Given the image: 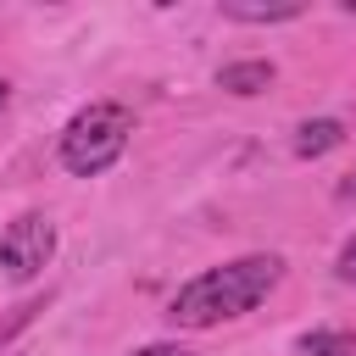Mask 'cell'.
Returning a JSON list of instances; mask_svg holds the SVG:
<instances>
[{
    "mask_svg": "<svg viewBox=\"0 0 356 356\" xmlns=\"http://www.w3.org/2000/svg\"><path fill=\"white\" fill-rule=\"evenodd\" d=\"M306 6L300 0H278V6H245V0H217V17L222 22H250V28H267V22H295Z\"/></svg>",
    "mask_w": 356,
    "mask_h": 356,
    "instance_id": "cell-6",
    "label": "cell"
},
{
    "mask_svg": "<svg viewBox=\"0 0 356 356\" xmlns=\"http://www.w3.org/2000/svg\"><path fill=\"white\" fill-rule=\"evenodd\" d=\"M273 78H278L273 61H228V67H217V89H228V95H239V100L273 89Z\"/></svg>",
    "mask_w": 356,
    "mask_h": 356,
    "instance_id": "cell-4",
    "label": "cell"
},
{
    "mask_svg": "<svg viewBox=\"0 0 356 356\" xmlns=\"http://www.w3.org/2000/svg\"><path fill=\"white\" fill-rule=\"evenodd\" d=\"M128 139H134V111L122 100H89L83 111L67 117V128L56 139V156L72 178H100L122 161Z\"/></svg>",
    "mask_w": 356,
    "mask_h": 356,
    "instance_id": "cell-2",
    "label": "cell"
},
{
    "mask_svg": "<svg viewBox=\"0 0 356 356\" xmlns=\"http://www.w3.org/2000/svg\"><path fill=\"white\" fill-rule=\"evenodd\" d=\"M345 145V122L339 117H306L300 128H295V156L300 161H317V156H328V150H339Z\"/></svg>",
    "mask_w": 356,
    "mask_h": 356,
    "instance_id": "cell-5",
    "label": "cell"
},
{
    "mask_svg": "<svg viewBox=\"0 0 356 356\" xmlns=\"http://www.w3.org/2000/svg\"><path fill=\"white\" fill-rule=\"evenodd\" d=\"M56 256V222L44 211H22L0 228V284H28Z\"/></svg>",
    "mask_w": 356,
    "mask_h": 356,
    "instance_id": "cell-3",
    "label": "cell"
},
{
    "mask_svg": "<svg viewBox=\"0 0 356 356\" xmlns=\"http://www.w3.org/2000/svg\"><path fill=\"white\" fill-rule=\"evenodd\" d=\"M44 300H50V295H44ZM44 300H28V306H17V312H11V317H6V323H0V339H6V334H11V328H22V323H28V317H33V312H44Z\"/></svg>",
    "mask_w": 356,
    "mask_h": 356,
    "instance_id": "cell-9",
    "label": "cell"
},
{
    "mask_svg": "<svg viewBox=\"0 0 356 356\" xmlns=\"http://www.w3.org/2000/svg\"><path fill=\"white\" fill-rule=\"evenodd\" d=\"M295 356H356V334L350 328H312L295 339Z\"/></svg>",
    "mask_w": 356,
    "mask_h": 356,
    "instance_id": "cell-7",
    "label": "cell"
},
{
    "mask_svg": "<svg viewBox=\"0 0 356 356\" xmlns=\"http://www.w3.org/2000/svg\"><path fill=\"white\" fill-rule=\"evenodd\" d=\"M334 273H339L345 284H356V234L339 245V256H334Z\"/></svg>",
    "mask_w": 356,
    "mask_h": 356,
    "instance_id": "cell-8",
    "label": "cell"
},
{
    "mask_svg": "<svg viewBox=\"0 0 356 356\" xmlns=\"http://www.w3.org/2000/svg\"><path fill=\"white\" fill-rule=\"evenodd\" d=\"M339 200H356V172H345V184H339Z\"/></svg>",
    "mask_w": 356,
    "mask_h": 356,
    "instance_id": "cell-11",
    "label": "cell"
},
{
    "mask_svg": "<svg viewBox=\"0 0 356 356\" xmlns=\"http://www.w3.org/2000/svg\"><path fill=\"white\" fill-rule=\"evenodd\" d=\"M6 106H11V83L0 78V111H6Z\"/></svg>",
    "mask_w": 356,
    "mask_h": 356,
    "instance_id": "cell-12",
    "label": "cell"
},
{
    "mask_svg": "<svg viewBox=\"0 0 356 356\" xmlns=\"http://www.w3.org/2000/svg\"><path fill=\"white\" fill-rule=\"evenodd\" d=\"M278 278H284V256H273V250L234 256V261L206 267L189 284H178V295L167 300V323L172 328H217V323H234V317L256 312L278 289Z\"/></svg>",
    "mask_w": 356,
    "mask_h": 356,
    "instance_id": "cell-1",
    "label": "cell"
},
{
    "mask_svg": "<svg viewBox=\"0 0 356 356\" xmlns=\"http://www.w3.org/2000/svg\"><path fill=\"white\" fill-rule=\"evenodd\" d=\"M128 356H189V350H184V345H167V339H161V345H139V350H128Z\"/></svg>",
    "mask_w": 356,
    "mask_h": 356,
    "instance_id": "cell-10",
    "label": "cell"
}]
</instances>
